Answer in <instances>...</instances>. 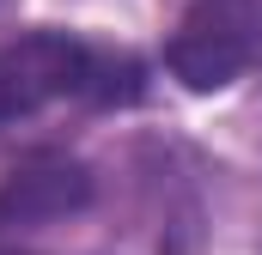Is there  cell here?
Returning a JSON list of instances; mask_svg holds the SVG:
<instances>
[{"label":"cell","instance_id":"cell-1","mask_svg":"<svg viewBox=\"0 0 262 255\" xmlns=\"http://www.w3.org/2000/svg\"><path fill=\"white\" fill-rule=\"evenodd\" d=\"M140 91V67L122 55H98L67 31H18L0 37V128L25 122L61 97H98L128 104Z\"/></svg>","mask_w":262,"mask_h":255},{"label":"cell","instance_id":"cell-2","mask_svg":"<svg viewBox=\"0 0 262 255\" xmlns=\"http://www.w3.org/2000/svg\"><path fill=\"white\" fill-rule=\"evenodd\" d=\"M262 55V0H195L165 37V67L189 91H226Z\"/></svg>","mask_w":262,"mask_h":255},{"label":"cell","instance_id":"cell-3","mask_svg":"<svg viewBox=\"0 0 262 255\" xmlns=\"http://www.w3.org/2000/svg\"><path fill=\"white\" fill-rule=\"evenodd\" d=\"M92 200V176L73 158H31L0 183V237L6 231H37L49 219H67Z\"/></svg>","mask_w":262,"mask_h":255}]
</instances>
